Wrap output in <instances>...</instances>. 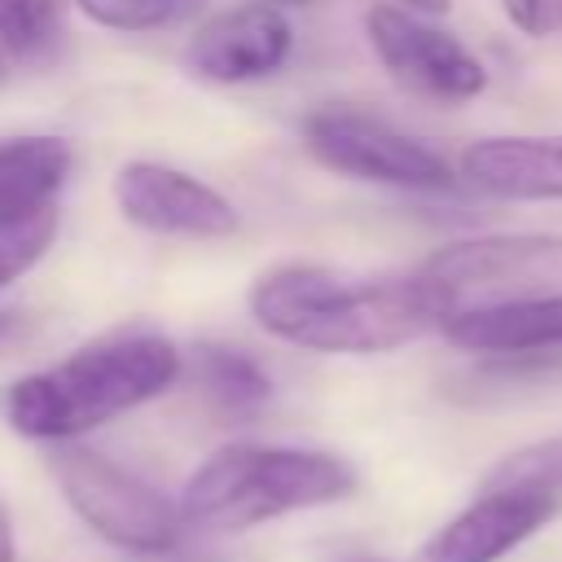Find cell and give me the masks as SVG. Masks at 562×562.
<instances>
[{
    "label": "cell",
    "mask_w": 562,
    "mask_h": 562,
    "mask_svg": "<svg viewBox=\"0 0 562 562\" xmlns=\"http://www.w3.org/2000/svg\"><path fill=\"white\" fill-rule=\"evenodd\" d=\"M263 4H272V9H303V4H312V0H263Z\"/></svg>",
    "instance_id": "22"
},
{
    "label": "cell",
    "mask_w": 562,
    "mask_h": 562,
    "mask_svg": "<svg viewBox=\"0 0 562 562\" xmlns=\"http://www.w3.org/2000/svg\"><path fill=\"white\" fill-rule=\"evenodd\" d=\"M48 465H53V479H57L66 505L105 544H114L123 553H140V558H162L180 544V536H184L180 501H167L136 470L119 465L114 457H105L79 439L53 443Z\"/></svg>",
    "instance_id": "4"
},
{
    "label": "cell",
    "mask_w": 562,
    "mask_h": 562,
    "mask_svg": "<svg viewBox=\"0 0 562 562\" xmlns=\"http://www.w3.org/2000/svg\"><path fill=\"white\" fill-rule=\"evenodd\" d=\"M501 9L531 40L562 35V0H501Z\"/></svg>",
    "instance_id": "19"
},
{
    "label": "cell",
    "mask_w": 562,
    "mask_h": 562,
    "mask_svg": "<svg viewBox=\"0 0 562 562\" xmlns=\"http://www.w3.org/2000/svg\"><path fill=\"white\" fill-rule=\"evenodd\" d=\"M303 149L351 180L408 189V193H443L461 176L448 167L439 149L400 132L395 123L364 110H316L303 119Z\"/></svg>",
    "instance_id": "5"
},
{
    "label": "cell",
    "mask_w": 562,
    "mask_h": 562,
    "mask_svg": "<svg viewBox=\"0 0 562 562\" xmlns=\"http://www.w3.org/2000/svg\"><path fill=\"white\" fill-rule=\"evenodd\" d=\"M114 206L123 220L140 233L154 237H189V241H224L241 233V211L233 206L228 193L215 184L154 162V158H132L114 171Z\"/></svg>",
    "instance_id": "8"
},
{
    "label": "cell",
    "mask_w": 562,
    "mask_h": 562,
    "mask_svg": "<svg viewBox=\"0 0 562 562\" xmlns=\"http://www.w3.org/2000/svg\"><path fill=\"white\" fill-rule=\"evenodd\" d=\"M61 31V0H0V48L18 61H44Z\"/></svg>",
    "instance_id": "16"
},
{
    "label": "cell",
    "mask_w": 562,
    "mask_h": 562,
    "mask_svg": "<svg viewBox=\"0 0 562 562\" xmlns=\"http://www.w3.org/2000/svg\"><path fill=\"white\" fill-rule=\"evenodd\" d=\"M193 382L211 413H220L224 422H246L272 400V378L263 373V364L228 342H206L193 351Z\"/></svg>",
    "instance_id": "13"
},
{
    "label": "cell",
    "mask_w": 562,
    "mask_h": 562,
    "mask_svg": "<svg viewBox=\"0 0 562 562\" xmlns=\"http://www.w3.org/2000/svg\"><path fill=\"white\" fill-rule=\"evenodd\" d=\"M443 338L470 356L562 351V290L465 307L443 325Z\"/></svg>",
    "instance_id": "12"
},
{
    "label": "cell",
    "mask_w": 562,
    "mask_h": 562,
    "mask_svg": "<svg viewBox=\"0 0 562 562\" xmlns=\"http://www.w3.org/2000/svg\"><path fill=\"white\" fill-rule=\"evenodd\" d=\"M356 492V470L321 448L224 443L184 483L180 514L193 531H250L259 522L321 509Z\"/></svg>",
    "instance_id": "3"
},
{
    "label": "cell",
    "mask_w": 562,
    "mask_h": 562,
    "mask_svg": "<svg viewBox=\"0 0 562 562\" xmlns=\"http://www.w3.org/2000/svg\"><path fill=\"white\" fill-rule=\"evenodd\" d=\"M70 145L61 136H13L0 145V215L57 202L70 176Z\"/></svg>",
    "instance_id": "14"
},
{
    "label": "cell",
    "mask_w": 562,
    "mask_h": 562,
    "mask_svg": "<svg viewBox=\"0 0 562 562\" xmlns=\"http://www.w3.org/2000/svg\"><path fill=\"white\" fill-rule=\"evenodd\" d=\"M483 487H536V492H558L562 496V435L505 452L483 474Z\"/></svg>",
    "instance_id": "17"
},
{
    "label": "cell",
    "mask_w": 562,
    "mask_h": 562,
    "mask_svg": "<svg viewBox=\"0 0 562 562\" xmlns=\"http://www.w3.org/2000/svg\"><path fill=\"white\" fill-rule=\"evenodd\" d=\"M562 509L558 492L483 487L461 514L430 531L413 562H501Z\"/></svg>",
    "instance_id": "9"
},
{
    "label": "cell",
    "mask_w": 562,
    "mask_h": 562,
    "mask_svg": "<svg viewBox=\"0 0 562 562\" xmlns=\"http://www.w3.org/2000/svg\"><path fill=\"white\" fill-rule=\"evenodd\" d=\"M457 176L496 202H562V136H483L457 158Z\"/></svg>",
    "instance_id": "11"
},
{
    "label": "cell",
    "mask_w": 562,
    "mask_h": 562,
    "mask_svg": "<svg viewBox=\"0 0 562 562\" xmlns=\"http://www.w3.org/2000/svg\"><path fill=\"white\" fill-rule=\"evenodd\" d=\"M404 9L426 13V18H439V13H448V9H452V0H404Z\"/></svg>",
    "instance_id": "21"
},
{
    "label": "cell",
    "mask_w": 562,
    "mask_h": 562,
    "mask_svg": "<svg viewBox=\"0 0 562 562\" xmlns=\"http://www.w3.org/2000/svg\"><path fill=\"white\" fill-rule=\"evenodd\" d=\"M290 53L294 31L285 22V9L255 0L206 18L184 44V66L206 83H250L277 75Z\"/></svg>",
    "instance_id": "10"
},
{
    "label": "cell",
    "mask_w": 562,
    "mask_h": 562,
    "mask_svg": "<svg viewBox=\"0 0 562 562\" xmlns=\"http://www.w3.org/2000/svg\"><path fill=\"white\" fill-rule=\"evenodd\" d=\"M0 562H18V536H13V518L0 501Z\"/></svg>",
    "instance_id": "20"
},
{
    "label": "cell",
    "mask_w": 562,
    "mask_h": 562,
    "mask_svg": "<svg viewBox=\"0 0 562 562\" xmlns=\"http://www.w3.org/2000/svg\"><path fill=\"white\" fill-rule=\"evenodd\" d=\"M57 228H61L57 202L0 215V294H4L13 281H22V277L48 255V246L57 241Z\"/></svg>",
    "instance_id": "15"
},
{
    "label": "cell",
    "mask_w": 562,
    "mask_h": 562,
    "mask_svg": "<svg viewBox=\"0 0 562 562\" xmlns=\"http://www.w3.org/2000/svg\"><path fill=\"white\" fill-rule=\"evenodd\" d=\"M422 272H430L457 303L483 307L527 299L562 285V237L558 233H483L439 246Z\"/></svg>",
    "instance_id": "6"
},
{
    "label": "cell",
    "mask_w": 562,
    "mask_h": 562,
    "mask_svg": "<svg viewBox=\"0 0 562 562\" xmlns=\"http://www.w3.org/2000/svg\"><path fill=\"white\" fill-rule=\"evenodd\" d=\"M364 35L382 70L417 97L461 105L487 88L483 61L452 31L426 22V13L404 4H373L364 13Z\"/></svg>",
    "instance_id": "7"
},
{
    "label": "cell",
    "mask_w": 562,
    "mask_h": 562,
    "mask_svg": "<svg viewBox=\"0 0 562 562\" xmlns=\"http://www.w3.org/2000/svg\"><path fill=\"white\" fill-rule=\"evenodd\" d=\"M75 9L105 31H158L184 13V0H75Z\"/></svg>",
    "instance_id": "18"
},
{
    "label": "cell",
    "mask_w": 562,
    "mask_h": 562,
    "mask_svg": "<svg viewBox=\"0 0 562 562\" xmlns=\"http://www.w3.org/2000/svg\"><path fill=\"white\" fill-rule=\"evenodd\" d=\"M184 360L176 342L149 325H119L88 338L48 369L22 373L0 391V413L22 439L70 443L149 400H158Z\"/></svg>",
    "instance_id": "2"
},
{
    "label": "cell",
    "mask_w": 562,
    "mask_h": 562,
    "mask_svg": "<svg viewBox=\"0 0 562 562\" xmlns=\"http://www.w3.org/2000/svg\"><path fill=\"white\" fill-rule=\"evenodd\" d=\"M250 316L268 338L303 351L382 356L443 334L457 303L422 268L360 277L329 263H277L250 285Z\"/></svg>",
    "instance_id": "1"
}]
</instances>
